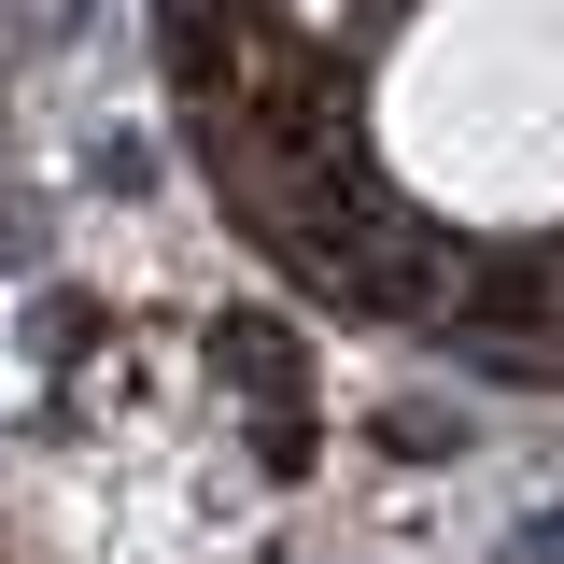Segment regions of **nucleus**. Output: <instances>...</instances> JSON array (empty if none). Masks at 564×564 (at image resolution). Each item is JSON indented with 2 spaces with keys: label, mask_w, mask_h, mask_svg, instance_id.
<instances>
[{
  "label": "nucleus",
  "mask_w": 564,
  "mask_h": 564,
  "mask_svg": "<svg viewBox=\"0 0 564 564\" xmlns=\"http://www.w3.org/2000/svg\"><path fill=\"white\" fill-rule=\"evenodd\" d=\"M367 170L410 226L564 240V0H410L367 57Z\"/></svg>",
  "instance_id": "obj_1"
}]
</instances>
